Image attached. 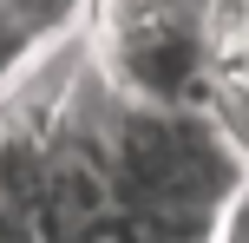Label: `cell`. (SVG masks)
Segmentation results:
<instances>
[{"mask_svg": "<svg viewBox=\"0 0 249 243\" xmlns=\"http://www.w3.org/2000/svg\"><path fill=\"white\" fill-rule=\"evenodd\" d=\"M223 0H86L79 59L112 99L197 112L210 105V59Z\"/></svg>", "mask_w": 249, "mask_h": 243, "instance_id": "6da1fadb", "label": "cell"}, {"mask_svg": "<svg viewBox=\"0 0 249 243\" xmlns=\"http://www.w3.org/2000/svg\"><path fill=\"white\" fill-rule=\"evenodd\" d=\"M203 112L223 125V138L243 151L249 165V13L223 7V26H216V59H210V105Z\"/></svg>", "mask_w": 249, "mask_h": 243, "instance_id": "7a4b0ae2", "label": "cell"}, {"mask_svg": "<svg viewBox=\"0 0 249 243\" xmlns=\"http://www.w3.org/2000/svg\"><path fill=\"white\" fill-rule=\"evenodd\" d=\"M39 39H53L46 26H33V20H20V13H7L0 7V99L13 92V79H20V66L33 59V46Z\"/></svg>", "mask_w": 249, "mask_h": 243, "instance_id": "3957f363", "label": "cell"}, {"mask_svg": "<svg viewBox=\"0 0 249 243\" xmlns=\"http://www.w3.org/2000/svg\"><path fill=\"white\" fill-rule=\"evenodd\" d=\"M216 243H249V184H243L236 197H230L223 224H216Z\"/></svg>", "mask_w": 249, "mask_h": 243, "instance_id": "277c9868", "label": "cell"}, {"mask_svg": "<svg viewBox=\"0 0 249 243\" xmlns=\"http://www.w3.org/2000/svg\"><path fill=\"white\" fill-rule=\"evenodd\" d=\"M0 243H39L33 217H26L20 204H7V197H0Z\"/></svg>", "mask_w": 249, "mask_h": 243, "instance_id": "5b68a950", "label": "cell"}, {"mask_svg": "<svg viewBox=\"0 0 249 243\" xmlns=\"http://www.w3.org/2000/svg\"><path fill=\"white\" fill-rule=\"evenodd\" d=\"M223 7H230V13H249V0H223Z\"/></svg>", "mask_w": 249, "mask_h": 243, "instance_id": "8992f818", "label": "cell"}]
</instances>
